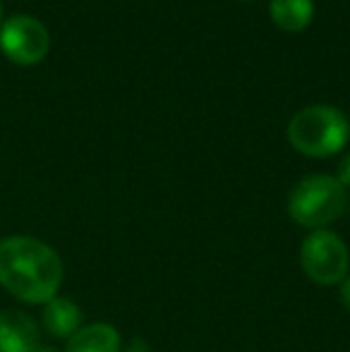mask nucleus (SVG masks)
I'll use <instances>...</instances> for the list:
<instances>
[{
	"instance_id": "f257e3e1",
	"label": "nucleus",
	"mask_w": 350,
	"mask_h": 352,
	"mask_svg": "<svg viewBox=\"0 0 350 352\" xmlns=\"http://www.w3.org/2000/svg\"><path fill=\"white\" fill-rule=\"evenodd\" d=\"M63 259L51 245L29 235L0 240V285L27 305H46L63 285Z\"/></svg>"
},
{
	"instance_id": "f03ea898",
	"label": "nucleus",
	"mask_w": 350,
	"mask_h": 352,
	"mask_svg": "<svg viewBox=\"0 0 350 352\" xmlns=\"http://www.w3.org/2000/svg\"><path fill=\"white\" fill-rule=\"evenodd\" d=\"M350 120L336 106L314 103L298 111L288 122V142L295 151L312 158H327L346 148Z\"/></svg>"
},
{
	"instance_id": "7ed1b4c3",
	"label": "nucleus",
	"mask_w": 350,
	"mask_h": 352,
	"mask_svg": "<svg viewBox=\"0 0 350 352\" xmlns=\"http://www.w3.org/2000/svg\"><path fill=\"white\" fill-rule=\"evenodd\" d=\"M348 209L346 187L333 175H307L293 187L288 197V213L298 226L324 230Z\"/></svg>"
},
{
	"instance_id": "20e7f679",
	"label": "nucleus",
	"mask_w": 350,
	"mask_h": 352,
	"mask_svg": "<svg viewBox=\"0 0 350 352\" xmlns=\"http://www.w3.org/2000/svg\"><path fill=\"white\" fill-rule=\"evenodd\" d=\"M300 264L303 271L317 285H336L350 274L348 247L336 232L312 230L300 247Z\"/></svg>"
},
{
	"instance_id": "39448f33",
	"label": "nucleus",
	"mask_w": 350,
	"mask_h": 352,
	"mask_svg": "<svg viewBox=\"0 0 350 352\" xmlns=\"http://www.w3.org/2000/svg\"><path fill=\"white\" fill-rule=\"evenodd\" d=\"M51 34L46 24L29 14H14L0 27V51L17 65H36L48 56Z\"/></svg>"
},
{
	"instance_id": "423d86ee",
	"label": "nucleus",
	"mask_w": 350,
	"mask_h": 352,
	"mask_svg": "<svg viewBox=\"0 0 350 352\" xmlns=\"http://www.w3.org/2000/svg\"><path fill=\"white\" fill-rule=\"evenodd\" d=\"M39 326L27 311H0V352H34L39 348Z\"/></svg>"
},
{
	"instance_id": "0eeeda50",
	"label": "nucleus",
	"mask_w": 350,
	"mask_h": 352,
	"mask_svg": "<svg viewBox=\"0 0 350 352\" xmlns=\"http://www.w3.org/2000/svg\"><path fill=\"white\" fill-rule=\"evenodd\" d=\"M41 326L53 338H72L82 329V309L67 297H53L43 305Z\"/></svg>"
},
{
	"instance_id": "6e6552de",
	"label": "nucleus",
	"mask_w": 350,
	"mask_h": 352,
	"mask_svg": "<svg viewBox=\"0 0 350 352\" xmlns=\"http://www.w3.org/2000/svg\"><path fill=\"white\" fill-rule=\"evenodd\" d=\"M65 352H120V333L111 324L82 326L72 338H67Z\"/></svg>"
},
{
	"instance_id": "1a4fd4ad",
	"label": "nucleus",
	"mask_w": 350,
	"mask_h": 352,
	"mask_svg": "<svg viewBox=\"0 0 350 352\" xmlns=\"http://www.w3.org/2000/svg\"><path fill=\"white\" fill-rule=\"evenodd\" d=\"M271 22L288 34L309 27L314 17V0H269Z\"/></svg>"
},
{
	"instance_id": "9d476101",
	"label": "nucleus",
	"mask_w": 350,
	"mask_h": 352,
	"mask_svg": "<svg viewBox=\"0 0 350 352\" xmlns=\"http://www.w3.org/2000/svg\"><path fill=\"white\" fill-rule=\"evenodd\" d=\"M336 180L341 182L343 187H350V151L341 158V163H338Z\"/></svg>"
},
{
	"instance_id": "9b49d317",
	"label": "nucleus",
	"mask_w": 350,
	"mask_h": 352,
	"mask_svg": "<svg viewBox=\"0 0 350 352\" xmlns=\"http://www.w3.org/2000/svg\"><path fill=\"white\" fill-rule=\"evenodd\" d=\"M341 302H343V307L350 311V274L341 280Z\"/></svg>"
},
{
	"instance_id": "f8f14e48",
	"label": "nucleus",
	"mask_w": 350,
	"mask_h": 352,
	"mask_svg": "<svg viewBox=\"0 0 350 352\" xmlns=\"http://www.w3.org/2000/svg\"><path fill=\"white\" fill-rule=\"evenodd\" d=\"M125 352H149V345H146L144 340L137 338V340H132V343L127 345V350H125Z\"/></svg>"
},
{
	"instance_id": "ddd939ff",
	"label": "nucleus",
	"mask_w": 350,
	"mask_h": 352,
	"mask_svg": "<svg viewBox=\"0 0 350 352\" xmlns=\"http://www.w3.org/2000/svg\"><path fill=\"white\" fill-rule=\"evenodd\" d=\"M34 352H58V350L53 348V345H39V348L34 350Z\"/></svg>"
},
{
	"instance_id": "4468645a",
	"label": "nucleus",
	"mask_w": 350,
	"mask_h": 352,
	"mask_svg": "<svg viewBox=\"0 0 350 352\" xmlns=\"http://www.w3.org/2000/svg\"><path fill=\"white\" fill-rule=\"evenodd\" d=\"M0 17H3V5H0Z\"/></svg>"
},
{
	"instance_id": "2eb2a0df",
	"label": "nucleus",
	"mask_w": 350,
	"mask_h": 352,
	"mask_svg": "<svg viewBox=\"0 0 350 352\" xmlns=\"http://www.w3.org/2000/svg\"><path fill=\"white\" fill-rule=\"evenodd\" d=\"M348 211H350V201H348Z\"/></svg>"
}]
</instances>
